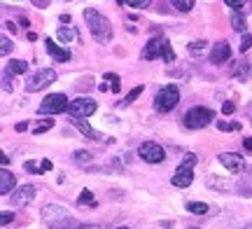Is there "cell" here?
I'll list each match as a JSON object with an SVG mask.
<instances>
[{
	"mask_svg": "<svg viewBox=\"0 0 252 229\" xmlns=\"http://www.w3.org/2000/svg\"><path fill=\"white\" fill-rule=\"evenodd\" d=\"M105 80H110V82L119 84V75H117V73H105Z\"/></svg>",
	"mask_w": 252,
	"mask_h": 229,
	"instance_id": "obj_40",
	"label": "cell"
},
{
	"mask_svg": "<svg viewBox=\"0 0 252 229\" xmlns=\"http://www.w3.org/2000/svg\"><path fill=\"white\" fill-rule=\"evenodd\" d=\"M52 127H54V119H42V122H40L33 131H35V133H45L47 129H52Z\"/></svg>",
	"mask_w": 252,
	"mask_h": 229,
	"instance_id": "obj_30",
	"label": "cell"
},
{
	"mask_svg": "<svg viewBox=\"0 0 252 229\" xmlns=\"http://www.w3.org/2000/svg\"><path fill=\"white\" fill-rule=\"evenodd\" d=\"M77 203H80V206H84V203H89V206H96V201H94V192H91V190H82V192H80V199H77Z\"/></svg>",
	"mask_w": 252,
	"mask_h": 229,
	"instance_id": "obj_25",
	"label": "cell"
},
{
	"mask_svg": "<svg viewBox=\"0 0 252 229\" xmlns=\"http://www.w3.org/2000/svg\"><path fill=\"white\" fill-rule=\"evenodd\" d=\"M12 218H14V215H12V213H7V211H2V215H0V222H2V225H7L9 220H12Z\"/></svg>",
	"mask_w": 252,
	"mask_h": 229,
	"instance_id": "obj_39",
	"label": "cell"
},
{
	"mask_svg": "<svg viewBox=\"0 0 252 229\" xmlns=\"http://www.w3.org/2000/svg\"><path fill=\"white\" fill-rule=\"evenodd\" d=\"M171 183L175 185V187H189V185L194 183V171H191V166H185V164L178 166V171H175Z\"/></svg>",
	"mask_w": 252,
	"mask_h": 229,
	"instance_id": "obj_12",
	"label": "cell"
},
{
	"mask_svg": "<svg viewBox=\"0 0 252 229\" xmlns=\"http://www.w3.org/2000/svg\"><path fill=\"white\" fill-rule=\"evenodd\" d=\"M52 162H49V159H42V162H40V168H42V173H45V171H52Z\"/></svg>",
	"mask_w": 252,
	"mask_h": 229,
	"instance_id": "obj_38",
	"label": "cell"
},
{
	"mask_svg": "<svg viewBox=\"0 0 252 229\" xmlns=\"http://www.w3.org/2000/svg\"><path fill=\"white\" fill-rule=\"evenodd\" d=\"M94 112H96V101L89 98V96H80V98L70 101V108H68L70 117H80V119H87Z\"/></svg>",
	"mask_w": 252,
	"mask_h": 229,
	"instance_id": "obj_8",
	"label": "cell"
},
{
	"mask_svg": "<svg viewBox=\"0 0 252 229\" xmlns=\"http://www.w3.org/2000/svg\"><path fill=\"white\" fill-rule=\"evenodd\" d=\"M26 70H28V64L24 59H12L7 64V70H5V73L7 75H24Z\"/></svg>",
	"mask_w": 252,
	"mask_h": 229,
	"instance_id": "obj_18",
	"label": "cell"
},
{
	"mask_svg": "<svg viewBox=\"0 0 252 229\" xmlns=\"http://www.w3.org/2000/svg\"><path fill=\"white\" fill-rule=\"evenodd\" d=\"M14 185H17L14 173L7 171V168H2V171H0V194H2V196H9L12 190H14Z\"/></svg>",
	"mask_w": 252,
	"mask_h": 229,
	"instance_id": "obj_15",
	"label": "cell"
},
{
	"mask_svg": "<svg viewBox=\"0 0 252 229\" xmlns=\"http://www.w3.org/2000/svg\"><path fill=\"white\" fill-rule=\"evenodd\" d=\"M245 26H248V21H245L243 12H234V17H231V28L245 35Z\"/></svg>",
	"mask_w": 252,
	"mask_h": 229,
	"instance_id": "obj_20",
	"label": "cell"
},
{
	"mask_svg": "<svg viewBox=\"0 0 252 229\" xmlns=\"http://www.w3.org/2000/svg\"><path fill=\"white\" fill-rule=\"evenodd\" d=\"M161 45H163L161 37H152V40L145 45V49H143V59H145V61H154L157 56L161 54Z\"/></svg>",
	"mask_w": 252,
	"mask_h": 229,
	"instance_id": "obj_16",
	"label": "cell"
},
{
	"mask_svg": "<svg viewBox=\"0 0 252 229\" xmlns=\"http://www.w3.org/2000/svg\"><path fill=\"white\" fill-rule=\"evenodd\" d=\"M28 129V122H19L17 124V131H26Z\"/></svg>",
	"mask_w": 252,
	"mask_h": 229,
	"instance_id": "obj_43",
	"label": "cell"
},
{
	"mask_svg": "<svg viewBox=\"0 0 252 229\" xmlns=\"http://www.w3.org/2000/svg\"><path fill=\"white\" fill-rule=\"evenodd\" d=\"M229 56H231V45L226 40H220L210 49V64H224V61H229Z\"/></svg>",
	"mask_w": 252,
	"mask_h": 229,
	"instance_id": "obj_11",
	"label": "cell"
},
{
	"mask_svg": "<svg viewBox=\"0 0 252 229\" xmlns=\"http://www.w3.org/2000/svg\"><path fill=\"white\" fill-rule=\"evenodd\" d=\"M117 229H128V227H117Z\"/></svg>",
	"mask_w": 252,
	"mask_h": 229,
	"instance_id": "obj_50",
	"label": "cell"
},
{
	"mask_svg": "<svg viewBox=\"0 0 252 229\" xmlns=\"http://www.w3.org/2000/svg\"><path fill=\"white\" fill-rule=\"evenodd\" d=\"M84 21H87V28H89V33L94 35L96 42L105 45V42L112 40V26H110V21L100 14L98 9H94V7L84 9Z\"/></svg>",
	"mask_w": 252,
	"mask_h": 229,
	"instance_id": "obj_1",
	"label": "cell"
},
{
	"mask_svg": "<svg viewBox=\"0 0 252 229\" xmlns=\"http://www.w3.org/2000/svg\"><path fill=\"white\" fill-rule=\"evenodd\" d=\"M250 47H252V35H248V33H245L243 40H241V52H248Z\"/></svg>",
	"mask_w": 252,
	"mask_h": 229,
	"instance_id": "obj_34",
	"label": "cell"
},
{
	"mask_svg": "<svg viewBox=\"0 0 252 229\" xmlns=\"http://www.w3.org/2000/svg\"><path fill=\"white\" fill-rule=\"evenodd\" d=\"M117 2H119V5H124V0H117Z\"/></svg>",
	"mask_w": 252,
	"mask_h": 229,
	"instance_id": "obj_48",
	"label": "cell"
},
{
	"mask_svg": "<svg viewBox=\"0 0 252 229\" xmlns=\"http://www.w3.org/2000/svg\"><path fill=\"white\" fill-rule=\"evenodd\" d=\"M138 155H140V159L147 162V164H161L163 159H166V150H163L159 143L145 140V143H140V147H138Z\"/></svg>",
	"mask_w": 252,
	"mask_h": 229,
	"instance_id": "obj_7",
	"label": "cell"
},
{
	"mask_svg": "<svg viewBox=\"0 0 252 229\" xmlns=\"http://www.w3.org/2000/svg\"><path fill=\"white\" fill-rule=\"evenodd\" d=\"M65 2H68V0H65Z\"/></svg>",
	"mask_w": 252,
	"mask_h": 229,
	"instance_id": "obj_51",
	"label": "cell"
},
{
	"mask_svg": "<svg viewBox=\"0 0 252 229\" xmlns=\"http://www.w3.org/2000/svg\"><path fill=\"white\" fill-rule=\"evenodd\" d=\"M24 168H26V171H31V173H42V168H40V166H35L33 162H26V164H24Z\"/></svg>",
	"mask_w": 252,
	"mask_h": 229,
	"instance_id": "obj_36",
	"label": "cell"
},
{
	"mask_svg": "<svg viewBox=\"0 0 252 229\" xmlns=\"http://www.w3.org/2000/svg\"><path fill=\"white\" fill-rule=\"evenodd\" d=\"M68 220H70V218H68V208H63V206H59V203H49V206L42 208V222L49 225V227L59 229Z\"/></svg>",
	"mask_w": 252,
	"mask_h": 229,
	"instance_id": "obj_6",
	"label": "cell"
},
{
	"mask_svg": "<svg viewBox=\"0 0 252 229\" xmlns=\"http://www.w3.org/2000/svg\"><path fill=\"white\" fill-rule=\"evenodd\" d=\"M206 49V40H194V42H189V52L191 54H201Z\"/></svg>",
	"mask_w": 252,
	"mask_h": 229,
	"instance_id": "obj_28",
	"label": "cell"
},
{
	"mask_svg": "<svg viewBox=\"0 0 252 229\" xmlns=\"http://www.w3.org/2000/svg\"><path fill=\"white\" fill-rule=\"evenodd\" d=\"M213 119H215L213 110H208L203 105H196V108L187 110V115H185V127L187 129H203V127H208Z\"/></svg>",
	"mask_w": 252,
	"mask_h": 229,
	"instance_id": "obj_5",
	"label": "cell"
},
{
	"mask_svg": "<svg viewBox=\"0 0 252 229\" xmlns=\"http://www.w3.org/2000/svg\"><path fill=\"white\" fill-rule=\"evenodd\" d=\"M128 7H135V9H145V7H150V2L152 0H124Z\"/></svg>",
	"mask_w": 252,
	"mask_h": 229,
	"instance_id": "obj_29",
	"label": "cell"
},
{
	"mask_svg": "<svg viewBox=\"0 0 252 229\" xmlns=\"http://www.w3.org/2000/svg\"><path fill=\"white\" fill-rule=\"evenodd\" d=\"M229 7H234V12H243V7H245V2L248 0H224Z\"/></svg>",
	"mask_w": 252,
	"mask_h": 229,
	"instance_id": "obj_32",
	"label": "cell"
},
{
	"mask_svg": "<svg viewBox=\"0 0 252 229\" xmlns=\"http://www.w3.org/2000/svg\"><path fill=\"white\" fill-rule=\"evenodd\" d=\"M70 122H72V124H75V127H77V129H80V133H84V136H87V138H91V140H105V136H103V133H98L96 129H91V124H89V122H87V119L72 117Z\"/></svg>",
	"mask_w": 252,
	"mask_h": 229,
	"instance_id": "obj_14",
	"label": "cell"
},
{
	"mask_svg": "<svg viewBox=\"0 0 252 229\" xmlns=\"http://www.w3.org/2000/svg\"><path fill=\"white\" fill-rule=\"evenodd\" d=\"M68 108H70L68 96H63V94H49V96L42 98V103L37 105V112H40V115H59V112H65Z\"/></svg>",
	"mask_w": 252,
	"mask_h": 229,
	"instance_id": "obj_4",
	"label": "cell"
},
{
	"mask_svg": "<svg viewBox=\"0 0 252 229\" xmlns=\"http://www.w3.org/2000/svg\"><path fill=\"white\" fill-rule=\"evenodd\" d=\"M59 229H84V225H80V222H75V220H68V227L63 225V227H59Z\"/></svg>",
	"mask_w": 252,
	"mask_h": 229,
	"instance_id": "obj_37",
	"label": "cell"
},
{
	"mask_svg": "<svg viewBox=\"0 0 252 229\" xmlns=\"http://www.w3.org/2000/svg\"><path fill=\"white\" fill-rule=\"evenodd\" d=\"M45 47H47V52H49V56H52L54 61H59V64L70 61V52H68V49H63V47H59L56 42H52L49 37L45 40Z\"/></svg>",
	"mask_w": 252,
	"mask_h": 229,
	"instance_id": "obj_13",
	"label": "cell"
},
{
	"mask_svg": "<svg viewBox=\"0 0 252 229\" xmlns=\"http://www.w3.org/2000/svg\"><path fill=\"white\" fill-rule=\"evenodd\" d=\"M220 164L224 166L226 171H231V173H243L245 171V159L241 155H236V152H222L220 155Z\"/></svg>",
	"mask_w": 252,
	"mask_h": 229,
	"instance_id": "obj_9",
	"label": "cell"
},
{
	"mask_svg": "<svg viewBox=\"0 0 252 229\" xmlns=\"http://www.w3.org/2000/svg\"><path fill=\"white\" fill-rule=\"evenodd\" d=\"M54 82H56V70H52V68H42V70H35V73L26 80V92L28 94L42 92V89H47L49 84H54Z\"/></svg>",
	"mask_w": 252,
	"mask_h": 229,
	"instance_id": "obj_3",
	"label": "cell"
},
{
	"mask_svg": "<svg viewBox=\"0 0 252 229\" xmlns=\"http://www.w3.org/2000/svg\"><path fill=\"white\" fill-rule=\"evenodd\" d=\"M56 37L61 40L63 45H68V42H72V40H77V33H75V28H59L56 31Z\"/></svg>",
	"mask_w": 252,
	"mask_h": 229,
	"instance_id": "obj_19",
	"label": "cell"
},
{
	"mask_svg": "<svg viewBox=\"0 0 252 229\" xmlns=\"http://www.w3.org/2000/svg\"><path fill=\"white\" fill-rule=\"evenodd\" d=\"M28 40H31V42H35V40H37V35L33 33V31H28Z\"/></svg>",
	"mask_w": 252,
	"mask_h": 229,
	"instance_id": "obj_46",
	"label": "cell"
},
{
	"mask_svg": "<svg viewBox=\"0 0 252 229\" xmlns=\"http://www.w3.org/2000/svg\"><path fill=\"white\" fill-rule=\"evenodd\" d=\"M161 56H163V61H166V64H173V61H175V54H173V47H171V42H168V40H163Z\"/></svg>",
	"mask_w": 252,
	"mask_h": 229,
	"instance_id": "obj_23",
	"label": "cell"
},
{
	"mask_svg": "<svg viewBox=\"0 0 252 229\" xmlns=\"http://www.w3.org/2000/svg\"><path fill=\"white\" fill-rule=\"evenodd\" d=\"M243 145H245V150H248V152H252V138H245Z\"/></svg>",
	"mask_w": 252,
	"mask_h": 229,
	"instance_id": "obj_41",
	"label": "cell"
},
{
	"mask_svg": "<svg viewBox=\"0 0 252 229\" xmlns=\"http://www.w3.org/2000/svg\"><path fill=\"white\" fill-rule=\"evenodd\" d=\"M140 94H143V87H133V89H131V92H128V94L124 96V101L119 103V105H122V108H126V105H131V103H133L135 98L140 96Z\"/></svg>",
	"mask_w": 252,
	"mask_h": 229,
	"instance_id": "obj_22",
	"label": "cell"
},
{
	"mask_svg": "<svg viewBox=\"0 0 252 229\" xmlns=\"http://www.w3.org/2000/svg\"><path fill=\"white\" fill-rule=\"evenodd\" d=\"M84 229H103L100 225H84Z\"/></svg>",
	"mask_w": 252,
	"mask_h": 229,
	"instance_id": "obj_47",
	"label": "cell"
},
{
	"mask_svg": "<svg viewBox=\"0 0 252 229\" xmlns=\"http://www.w3.org/2000/svg\"><path fill=\"white\" fill-rule=\"evenodd\" d=\"M180 101V89L178 84H166L159 89V94L154 96V108L159 112H171Z\"/></svg>",
	"mask_w": 252,
	"mask_h": 229,
	"instance_id": "obj_2",
	"label": "cell"
},
{
	"mask_svg": "<svg viewBox=\"0 0 252 229\" xmlns=\"http://www.w3.org/2000/svg\"><path fill=\"white\" fill-rule=\"evenodd\" d=\"M217 129H220V131H238L241 124H238V122H217Z\"/></svg>",
	"mask_w": 252,
	"mask_h": 229,
	"instance_id": "obj_27",
	"label": "cell"
},
{
	"mask_svg": "<svg viewBox=\"0 0 252 229\" xmlns=\"http://www.w3.org/2000/svg\"><path fill=\"white\" fill-rule=\"evenodd\" d=\"M0 45H2V47H0V52H2V56H7V54H9V49L14 47V45H12V40H9L7 35H2V40H0Z\"/></svg>",
	"mask_w": 252,
	"mask_h": 229,
	"instance_id": "obj_31",
	"label": "cell"
},
{
	"mask_svg": "<svg viewBox=\"0 0 252 229\" xmlns=\"http://www.w3.org/2000/svg\"><path fill=\"white\" fill-rule=\"evenodd\" d=\"M5 28H7V31H12V33H14V31H17V26H14V24H12V21H5Z\"/></svg>",
	"mask_w": 252,
	"mask_h": 229,
	"instance_id": "obj_44",
	"label": "cell"
},
{
	"mask_svg": "<svg viewBox=\"0 0 252 229\" xmlns=\"http://www.w3.org/2000/svg\"><path fill=\"white\" fill-rule=\"evenodd\" d=\"M187 211L194 213V215H206L210 208H208V203H203V201H189L187 203Z\"/></svg>",
	"mask_w": 252,
	"mask_h": 229,
	"instance_id": "obj_21",
	"label": "cell"
},
{
	"mask_svg": "<svg viewBox=\"0 0 252 229\" xmlns=\"http://www.w3.org/2000/svg\"><path fill=\"white\" fill-rule=\"evenodd\" d=\"M196 162H198V157L189 152V155H185V162H182V164H185V166H191V168H194V164H196Z\"/></svg>",
	"mask_w": 252,
	"mask_h": 229,
	"instance_id": "obj_35",
	"label": "cell"
},
{
	"mask_svg": "<svg viewBox=\"0 0 252 229\" xmlns=\"http://www.w3.org/2000/svg\"><path fill=\"white\" fill-rule=\"evenodd\" d=\"M9 196H12V203H14V206H26V203L33 201L35 187H33V185H21V187H17Z\"/></svg>",
	"mask_w": 252,
	"mask_h": 229,
	"instance_id": "obj_10",
	"label": "cell"
},
{
	"mask_svg": "<svg viewBox=\"0 0 252 229\" xmlns=\"http://www.w3.org/2000/svg\"><path fill=\"white\" fill-rule=\"evenodd\" d=\"M236 110V103L234 101H224L222 103V115H234Z\"/></svg>",
	"mask_w": 252,
	"mask_h": 229,
	"instance_id": "obj_33",
	"label": "cell"
},
{
	"mask_svg": "<svg viewBox=\"0 0 252 229\" xmlns=\"http://www.w3.org/2000/svg\"><path fill=\"white\" fill-rule=\"evenodd\" d=\"M31 2H35L37 7H47V2H49V0H31Z\"/></svg>",
	"mask_w": 252,
	"mask_h": 229,
	"instance_id": "obj_42",
	"label": "cell"
},
{
	"mask_svg": "<svg viewBox=\"0 0 252 229\" xmlns=\"http://www.w3.org/2000/svg\"><path fill=\"white\" fill-rule=\"evenodd\" d=\"M61 24H70V14H61Z\"/></svg>",
	"mask_w": 252,
	"mask_h": 229,
	"instance_id": "obj_45",
	"label": "cell"
},
{
	"mask_svg": "<svg viewBox=\"0 0 252 229\" xmlns=\"http://www.w3.org/2000/svg\"><path fill=\"white\" fill-rule=\"evenodd\" d=\"M72 159H75L77 164H89V162H91V155H89V152H84V150H77V152L72 155Z\"/></svg>",
	"mask_w": 252,
	"mask_h": 229,
	"instance_id": "obj_26",
	"label": "cell"
},
{
	"mask_svg": "<svg viewBox=\"0 0 252 229\" xmlns=\"http://www.w3.org/2000/svg\"><path fill=\"white\" fill-rule=\"evenodd\" d=\"M245 229H252V225H248V227H245Z\"/></svg>",
	"mask_w": 252,
	"mask_h": 229,
	"instance_id": "obj_49",
	"label": "cell"
},
{
	"mask_svg": "<svg viewBox=\"0 0 252 229\" xmlns=\"http://www.w3.org/2000/svg\"><path fill=\"white\" fill-rule=\"evenodd\" d=\"M234 75L241 82H248L252 77V64L250 61H236L234 64Z\"/></svg>",
	"mask_w": 252,
	"mask_h": 229,
	"instance_id": "obj_17",
	"label": "cell"
},
{
	"mask_svg": "<svg viewBox=\"0 0 252 229\" xmlns=\"http://www.w3.org/2000/svg\"><path fill=\"white\" fill-rule=\"evenodd\" d=\"M194 2H196V0H171V5L178 9V12H189V9L194 7Z\"/></svg>",
	"mask_w": 252,
	"mask_h": 229,
	"instance_id": "obj_24",
	"label": "cell"
}]
</instances>
